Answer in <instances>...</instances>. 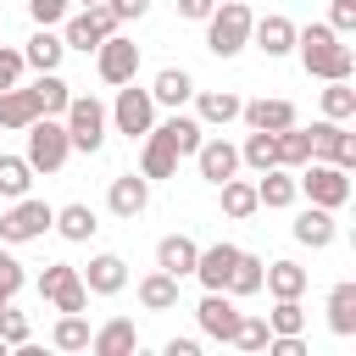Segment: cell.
<instances>
[{"label": "cell", "mask_w": 356, "mask_h": 356, "mask_svg": "<svg viewBox=\"0 0 356 356\" xmlns=\"http://www.w3.org/2000/svg\"><path fill=\"white\" fill-rule=\"evenodd\" d=\"M250 44H256L267 61H278V56H289V50H295V22H289L284 11H267V17H256V22H250Z\"/></svg>", "instance_id": "obj_11"}, {"label": "cell", "mask_w": 356, "mask_h": 356, "mask_svg": "<svg viewBox=\"0 0 356 356\" xmlns=\"http://www.w3.org/2000/svg\"><path fill=\"white\" fill-rule=\"evenodd\" d=\"M217 189H222V211H228L234 222H245V217H256V211H261V200H256V184H250V178H239V172H234V178H222Z\"/></svg>", "instance_id": "obj_30"}, {"label": "cell", "mask_w": 356, "mask_h": 356, "mask_svg": "<svg viewBox=\"0 0 356 356\" xmlns=\"http://www.w3.org/2000/svg\"><path fill=\"white\" fill-rule=\"evenodd\" d=\"M261 256H250V250H239V261H234V273H228V295L234 300H250V295H261Z\"/></svg>", "instance_id": "obj_34"}, {"label": "cell", "mask_w": 356, "mask_h": 356, "mask_svg": "<svg viewBox=\"0 0 356 356\" xmlns=\"http://www.w3.org/2000/svg\"><path fill=\"white\" fill-rule=\"evenodd\" d=\"M239 117H245V128H261V134H278V128L300 122V117H295V100H284V95L245 100V106H239Z\"/></svg>", "instance_id": "obj_13"}, {"label": "cell", "mask_w": 356, "mask_h": 356, "mask_svg": "<svg viewBox=\"0 0 356 356\" xmlns=\"http://www.w3.org/2000/svg\"><path fill=\"white\" fill-rule=\"evenodd\" d=\"M306 134H312V156H317V161H334V167H345V172L356 167V134H350L345 122H328V117H323V122H312Z\"/></svg>", "instance_id": "obj_9"}, {"label": "cell", "mask_w": 356, "mask_h": 356, "mask_svg": "<svg viewBox=\"0 0 356 356\" xmlns=\"http://www.w3.org/2000/svg\"><path fill=\"white\" fill-rule=\"evenodd\" d=\"M56 222V206L50 200H33V195H17L11 206H0V239L6 245H28V239H44Z\"/></svg>", "instance_id": "obj_4"}, {"label": "cell", "mask_w": 356, "mask_h": 356, "mask_svg": "<svg viewBox=\"0 0 356 356\" xmlns=\"http://www.w3.org/2000/svg\"><path fill=\"white\" fill-rule=\"evenodd\" d=\"M0 356H6V339H0Z\"/></svg>", "instance_id": "obj_52"}, {"label": "cell", "mask_w": 356, "mask_h": 356, "mask_svg": "<svg viewBox=\"0 0 356 356\" xmlns=\"http://www.w3.org/2000/svg\"><path fill=\"white\" fill-rule=\"evenodd\" d=\"M89 350H95V356H134V350H139V328H134L128 317H111V323H100V328L89 334Z\"/></svg>", "instance_id": "obj_19"}, {"label": "cell", "mask_w": 356, "mask_h": 356, "mask_svg": "<svg viewBox=\"0 0 356 356\" xmlns=\"http://www.w3.org/2000/svg\"><path fill=\"white\" fill-rule=\"evenodd\" d=\"M156 128L167 134V145H172L178 156H195V150H200V139H206V128H200V117H189L184 106H178V111H172L167 122H156Z\"/></svg>", "instance_id": "obj_28"}, {"label": "cell", "mask_w": 356, "mask_h": 356, "mask_svg": "<svg viewBox=\"0 0 356 356\" xmlns=\"http://www.w3.org/2000/svg\"><path fill=\"white\" fill-rule=\"evenodd\" d=\"M295 56H300L306 78H323V83L356 72V50H350L328 22H306V28H295Z\"/></svg>", "instance_id": "obj_1"}, {"label": "cell", "mask_w": 356, "mask_h": 356, "mask_svg": "<svg viewBox=\"0 0 356 356\" xmlns=\"http://www.w3.org/2000/svg\"><path fill=\"white\" fill-rule=\"evenodd\" d=\"M334 234H339V228H334V211H328V206H306V211L295 217V239L312 245V250H328Z\"/></svg>", "instance_id": "obj_27"}, {"label": "cell", "mask_w": 356, "mask_h": 356, "mask_svg": "<svg viewBox=\"0 0 356 356\" xmlns=\"http://www.w3.org/2000/svg\"><path fill=\"white\" fill-rule=\"evenodd\" d=\"M11 83H22V50L0 44V89H11Z\"/></svg>", "instance_id": "obj_47"}, {"label": "cell", "mask_w": 356, "mask_h": 356, "mask_svg": "<svg viewBox=\"0 0 356 356\" xmlns=\"http://www.w3.org/2000/svg\"><path fill=\"white\" fill-rule=\"evenodd\" d=\"M72 289H83V278H78V267L72 261H50L44 273H39V300H61V295H72Z\"/></svg>", "instance_id": "obj_35"}, {"label": "cell", "mask_w": 356, "mask_h": 356, "mask_svg": "<svg viewBox=\"0 0 356 356\" xmlns=\"http://www.w3.org/2000/svg\"><path fill=\"white\" fill-rule=\"evenodd\" d=\"M306 284H312V278H306V267H300V261H289V256L261 267V289H267L273 300H295V295H306Z\"/></svg>", "instance_id": "obj_18"}, {"label": "cell", "mask_w": 356, "mask_h": 356, "mask_svg": "<svg viewBox=\"0 0 356 356\" xmlns=\"http://www.w3.org/2000/svg\"><path fill=\"white\" fill-rule=\"evenodd\" d=\"M195 167H200V178H206V184H222V178H234V172H239V145H228L222 134H211V139H200Z\"/></svg>", "instance_id": "obj_14"}, {"label": "cell", "mask_w": 356, "mask_h": 356, "mask_svg": "<svg viewBox=\"0 0 356 356\" xmlns=\"http://www.w3.org/2000/svg\"><path fill=\"white\" fill-rule=\"evenodd\" d=\"M300 178H295V189L312 200V206H328V211H339L345 200H350V172L345 167H334V161H306V167H295Z\"/></svg>", "instance_id": "obj_6"}, {"label": "cell", "mask_w": 356, "mask_h": 356, "mask_svg": "<svg viewBox=\"0 0 356 356\" xmlns=\"http://www.w3.org/2000/svg\"><path fill=\"white\" fill-rule=\"evenodd\" d=\"M67 245H83V239H95V228H100V217H95V206H83V200H72V206H56V222H50Z\"/></svg>", "instance_id": "obj_23"}, {"label": "cell", "mask_w": 356, "mask_h": 356, "mask_svg": "<svg viewBox=\"0 0 356 356\" xmlns=\"http://www.w3.org/2000/svg\"><path fill=\"white\" fill-rule=\"evenodd\" d=\"M234 261H239V245H200V256H195V273L189 278H200L206 289H228V273H234Z\"/></svg>", "instance_id": "obj_15"}, {"label": "cell", "mask_w": 356, "mask_h": 356, "mask_svg": "<svg viewBox=\"0 0 356 356\" xmlns=\"http://www.w3.org/2000/svg\"><path fill=\"white\" fill-rule=\"evenodd\" d=\"M228 345H239V350H267V317H256V312H239V328H234V339Z\"/></svg>", "instance_id": "obj_42"}, {"label": "cell", "mask_w": 356, "mask_h": 356, "mask_svg": "<svg viewBox=\"0 0 356 356\" xmlns=\"http://www.w3.org/2000/svg\"><path fill=\"white\" fill-rule=\"evenodd\" d=\"M328 28H334L339 39H350V33H356V0H334V6H328Z\"/></svg>", "instance_id": "obj_45"}, {"label": "cell", "mask_w": 356, "mask_h": 356, "mask_svg": "<svg viewBox=\"0 0 356 356\" xmlns=\"http://www.w3.org/2000/svg\"><path fill=\"white\" fill-rule=\"evenodd\" d=\"M0 289H6V295H17V289H22V261L6 250V239H0Z\"/></svg>", "instance_id": "obj_46"}, {"label": "cell", "mask_w": 356, "mask_h": 356, "mask_svg": "<svg viewBox=\"0 0 356 356\" xmlns=\"http://www.w3.org/2000/svg\"><path fill=\"white\" fill-rule=\"evenodd\" d=\"M33 189V167L28 156H0V200H17Z\"/></svg>", "instance_id": "obj_40"}, {"label": "cell", "mask_w": 356, "mask_h": 356, "mask_svg": "<svg viewBox=\"0 0 356 356\" xmlns=\"http://www.w3.org/2000/svg\"><path fill=\"white\" fill-rule=\"evenodd\" d=\"M267 334H306V306H300V295H295V300H273Z\"/></svg>", "instance_id": "obj_41"}, {"label": "cell", "mask_w": 356, "mask_h": 356, "mask_svg": "<svg viewBox=\"0 0 356 356\" xmlns=\"http://www.w3.org/2000/svg\"><path fill=\"white\" fill-rule=\"evenodd\" d=\"M323 117H328V122H350V117H356V89H350V78H328V89H323Z\"/></svg>", "instance_id": "obj_39"}, {"label": "cell", "mask_w": 356, "mask_h": 356, "mask_svg": "<svg viewBox=\"0 0 356 356\" xmlns=\"http://www.w3.org/2000/svg\"><path fill=\"white\" fill-rule=\"evenodd\" d=\"M61 56H67V44L56 28H33V39L22 44V67H33V72H61Z\"/></svg>", "instance_id": "obj_20"}, {"label": "cell", "mask_w": 356, "mask_h": 356, "mask_svg": "<svg viewBox=\"0 0 356 356\" xmlns=\"http://www.w3.org/2000/svg\"><path fill=\"white\" fill-rule=\"evenodd\" d=\"M267 356H306L300 334H267Z\"/></svg>", "instance_id": "obj_48"}, {"label": "cell", "mask_w": 356, "mask_h": 356, "mask_svg": "<svg viewBox=\"0 0 356 356\" xmlns=\"http://www.w3.org/2000/svg\"><path fill=\"white\" fill-rule=\"evenodd\" d=\"M78 6H95V0H78Z\"/></svg>", "instance_id": "obj_53"}, {"label": "cell", "mask_w": 356, "mask_h": 356, "mask_svg": "<svg viewBox=\"0 0 356 356\" xmlns=\"http://www.w3.org/2000/svg\"><path fill=\"white\" fill-rule=\"evenodd\" d=\"M106 206H111V217L134 222V217L150 206V178H145V172H122V178H111V189H106Z\"/></svg>", "instance_id": "obj_12"}, {"label": "cell", "mask_w": 356, "mask_h": 356, "mask_svg": "<svg viewBox=\"0 0 356 356\" xmlns=\"http://www.w3.org/2000/svg\"><path fill=\"white\" fill-rule=\"evenodd\" d=\"M178 161H184V156L167 145V134H161V128H150V134H145V150H139V172L156 184V178H172V172H178Z\"/></svg>", "instance_id": "obj_21"}, {"label": "cell", "mask_w": 356, "mask_h": 356, "mask_svg": "<svg viewBox=\"0 0 356 356\" xmlns=\"http://www.w3.org/2000/svg\"><path fill=\"white\" fill-rule=\"evenodd\" d=\"M195 256H200V245H195L189 234H167V239L156 245V267L172 273V278H189V273H195Z\"/></svg>", "instance_id": "obj_24"}, {"label": "cell", "mask_w": 356, "mask_h": 356, "mask_svg": "<svg viewBox=\"0 0 356 356\" xmlns=\"http://www.w3.org/2000/svg\"><path fill=\"white\" fill-rule=\"evenodd\" d=\"M189 95H195V78H189L184 67H161V72H156V83H150V100H156V106H167V111L189 106Z\"/></svg>", "instance_id": "obj_26"}, {"label": "cell", "mask_w": 356, "mask_h": 356, "mask_svg": "<svg viewBox=\"0 0 356 356\" xmlns=\"http://www.w3.org/2000/svg\"><path fill=\"white\" fill-rule=\"evenodd\" d=\"M167 356H200V339H167Z\"/></svg>", "instance_id": "obj_51"}, {"label": "cell", "mask_w": 356, "mask_h": 356, "mask_svg": "<svg viewBox=\"0 0 356 356\" xmlns=\"http://www.w3.org/2000/svg\"><path fill=\"white\" fill-rule=\"evenodd\" d=\"M100 39H106V33L95 28V17H89V11H78V17H61V44H67V50H83V56H89Z\"/></svg>", "instance_id": "obj_38"}, {"label": "cell", "mask_w": 356, "mask_h": 356, "mask_svg": "<svg viewBox=\"0 0 356 356\" xmlns=\"http://www.w3.org/2000/svg\"><path fill=\"white\" fill-rule=\"evenodd\" d=\"M0 339H6V350L28 345V317H22V312H11V300L0 306Z\"/></svg>", "instance_id": "obj_43"}, {"label": "cell", "mask_w": 356, "mask_h": 356, "mask_svg": "<svg viewBox=\"0 0 356 356\" xmlns=\"http://www.w3.org/2000/svg\"><path fill=\"white\" fill-rule=\"evenodd\" d=\"M189 100H195V117H200V128H228V122L239 117V106H245L234 89H195Z\"/></svg>", "instance_id": "obj_17"}, {"label": "cell", "mask_w": 356, "mask_h": 356, "mask_svg": "<svg viewBox=\"0 0 356 356\" xmlns=\"http://www.w3.org/2000/svg\"><path fill=\"white\" fill-rule=\"evenodd\" d=\"M250 6L245 0H217L211 6V17H206V50L217 56V61H228V56H239L245 44H250Z\"/></svg>", "instance_id": "obj_2"}, {"label": "cell", "mask_w": 356, "mask_h": 356, "mask_svg": "<svg viewBox=\"0 0 356 356\" xmlns=\"http://www.w3.org/2000/svg\"><path fill=\"white\" fill-rule=\"evenodd\" d=\"M239 167H250V172H267V167H278V134H261V128H250V134H245V145H239Z\"/></svg>", "instance_id": "obj_32"}, {"label": "cell", "mask_w": 356, "mask_h": 356, "mask_svg": "<svg viewBox=\"0 0 356 356\" xmlns=\"http://www.w3.org/2000/svg\"><path fill=\"white\" fill-rule=\"evenodd\" d=\"M312 161V134L300 128V122H289V128H278V167H306Z\"/></svg>", "instance_id": "obj_37"}, {"label": "cell", "mask_w": 356, "mask_h": 356, "mask_svg": "<svg viewBox=\"0 0 356 356\" xmlns=\"http://www.w3.org/2000/svg\"><path fill=\"white\" fill-rule=\"evenodd\" d=\"M139 306H145V312H172V306H178V278L161 273V267L145 273V278H139Z\"/></svg>", "instance_id": "obj_31"}, {"label": "cell", "mask_w": 356, "mask_h": 356, "mask_svg": "<svg viewBox=\"0 0 356 356\" xmlns=\"http://www.w3.org/2000/svg\"><path fill=\"white\" fill-rule=\"evenodd\" d=\"M28 89H33V100H39V117H61L67 100H72V83H67L61 72H39Z\"/></svg>", "instance_id": "obj_29"}, {"label": "cell", "mask_w": 356, "mask_h": 356, "mask_svg": "<svg viewBox=\"0 0 356 356\" xmlns=\"http://www.w3.org/2000/svg\"><path fill=\"white\" fill-rule=\"evenodd\" d=\"M195 323H200V334L206 339H234V328H239V306H234V295L228 289H206V300L195 306Z\"/></svg>", "instance_id": "obj_10"}, {"label": "cell", "mask_w": 356, "mask_h": 356, "mask_svg": "<svg viewBox=\"0 0 356 356\" xmlns=\"http://www.w3.org/2000/svg\"><path fill=\"white\" fill-rule=\"evenodd\" d=\"M111 11H117V22H139L145 11H150V0H106Z\"/></svg>", "instance_id": "obj_49"}, {"label": "cell", "mask_w": 356, "mask_h": 356, "mask_svg": "<svg viewBox=\"0 0 356 356\" xmlns=\"http://www.w3.org/2000/svg\"><path fill=\"white\" fill-rule=\"evenodd\" d=\"M78 278H83L89 295H117V289H128V261L111 256V250H100V256H89V267Z\"/></svg>", "instance_id": "obj_16"}, {"label": "cell", "mask_w": 356, "mask_h": 356, "mask_svg": "<svg viewBox=\"0 0 356 356\" xmlns=\"http://www.w3.org/2000/svg\"><path fill=\"white\" fill-rule=\"evenodd\" d=\"M211 6H217V0H178V17H189V22H206V17H211Z\"/></svg>", "instance_id": "obj_50"}, {"label": "cell", "mask_w": 356, "mask_h": 356, "mask_svg": "<svg viewBox=\"0 0 356 356\" xmlns=\"http://www.w3.org/2000/svg\"><path fill=\"white\" fill-rule=\"evenodd\" d=\"M106 117L117 122V134L145 139V134L156 128V100H150V89H139V83H117V100H111Z\"/></svg>", "instance_id": "obj_8"}, {"label": "cell", "mask_w": 356, "mask_h": 356, "mask_svg": "<svg viewBox=\"0 0 356 356\" xmlns=\"http://www.w3.org/2000/svg\"><path fill=\"white\" fill-rule=\"evenodd\" d=\"M33 117H39V100H33V89H22V83L0 89V128H6V134H22Z\"/></svg>", "instance_id": "obj_25"}, {"label": "cell", "mask_w": 356, "mask_h": 356, "mask_svg": "<svg viewBox=\"0 0 356 356\" xmlns=\"http://www.w3.org/2000/svg\"><path fill=\"white\" fill-rule=\"evenodd\" d=\"M89 334H95V328H89L83 312H61L56 328H50V345H56V350H89Z\"/></svg>", "instance_id": "obj_36"}, {"label": "cell", "mask_w": 356, "mask_h": 356, "mask_svg": "<svg viewBox=\"0 0 356 356\" xmlns=\"http://www.w3.org/2000/svg\"><path fill=\"white\" fill-rule=\"evenodd\" d=\"M328 328H334L339 339L356 334V284H334V289H328Z\"/></svg>", "instance_id": "obj_33"}, {"label": "cell", "mask_w": 356, "mask_h": 356, "mask_svg": "<svg viewBox=\"0 0 356 356\" xmlns=\"http://www.w3.org/2000/svg\"><path fill=\"white\" fill-rule=\"evenodd\" d=\"M72 11V0H28V17L39 28H61V17Z\"/></svg>", "instance_id": "obj_44"}, {"label": "cell", "mask_w": 356, "mask_h": 356, "mask_svg": "<svg viewBox=\"0 0 356 356\" xmlns=\"http://www.w3.org/2000/svg\"><path fill=\"white\" fill-rule=\"evenodd\" d=\"M61 122H67L72 150H83V156H95V150L106 145V128H111V117H106V106H100L95 95H72L67 111H61Z\"/></svg>", "instance_id": "obj_5"}, {"label": "cell", "mask_w": 356, "mask_h": 356, "mask_svg": "<svg viewBox=\"0 0 356 356\" xmlns=\"http://www.w3.org/2000/svg\"><path fill=\"white\" fill-rule=\"evenodd\" d=\"M95 72H100V83H134L139 78V44L117 28V33H106L100 44H95Z\"/></svg>", "instance_id": "obj_7"}, {"label": "cell", "mask_w": 356, "mask_h": 356, "mask_svg": "<svg viewBox=\"0 0 356 356\" xmlns=\"http://www.w3.org/2000/svg\"><path fill=\"white\" fill-rule=\"evenodd\" d=\"M22 134H28V150H22V156H28L33 172H61V167H67L72 139H67V122H61V117H33Z\"/></svg>", "instance_id": "obj_3"}, {"label": "cell", "mask_w": 356, "mask_h": 356, "mask_svg": "<svg viewBox=\"0 0 356 356\" xmlns=\"http://www.w3.org/2000/svg\"><path fill=\"white\" fill-rule=\"evenodd\" d=\"M256 200H261L267 211H284V206H295V200H300V189H295V172H289V167H267V172L256 178Z\"/></svg>", "instance_id": "obj_22"}]
</instances>
